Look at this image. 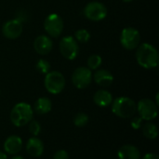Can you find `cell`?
<instances>
[{
	"instance_id": "cell-21",
	"label": "cell",
	"mask_w": 159,
	"mask_h": 159,
	"mask_svg": "<svg viewBox=\"0 0 159 159\" xmlns=\"http://www.w3.org/2000/svg\"><path fill=\"white\" fill-rule=\"evenodd\" d=\"M89 123V116L84 112H79L74 117V124L77 127H84Z\"/></svg>"
},
{
	"instance_id": "cell-27",
	"label": "cell",
	"mask_w": 159,
	"mask_h": 159,
	"mask_svg": "<svg viewBox=\"0 0 159 159\" xmlns=\"http://www.w3.org/2000/svg\"><path fill=\"white\" fill-rule=\"evenodd\" d=\"M142 159H159V157L155 153H147Z\"/></svg>"
},
{
	"instance_id": "cell-16",
	"label": "cell",
	"mask_w": 159,
	"mask_h": 159,
	"mask_svg": "<svg viewBox=\"0 0 159 159\" xmlns=\"http://www.w3.org/2000/svg\"><path fill=\"white\" fill-rule=\"evenodd\" d=\"M93 101L97 106H99L101 108H105L112 104L113 96L107 90H99L94 94Z\"/></svg>"
},
{
	"instance_id": "cell-3",
	"label": "cell",
	"mask_w": 159,
	"mask_h": 159,
	"mask_svg": "<svg viewBox=\"0 0 159 159\" xmlns=\"http://www.w3.org/2000/svg\"><path fill=\"white\" fill-rule=\"evenodd\" d=\"M112 112L115 115L128 119L132 117L137 112V104L128 97H119L112 102Z\"/></svg>"
},
{
	"instance_id": "cell-19",
	"label": "cell",
	"mask_w": 159,
	"mask_h": 159,
	"mask_svg": "<svg viewBox=\"0 0 159 159\" xmlns=\"http://www.w3.org/2000/svg\"><path fill=\"white\" fill-rule=\"evenodd\" d=\"M143 127V136L148 139V140H156L158 136V129L157 127L154 124V123H146L143 126H142Z\"/></svg>"
},
{
	"instance_id": "cell-8",
	"label": "cell",
	"mask_w": 159,
	"mask_h": 159,
	"mask_svg": "<svg viewBox=\"0 0 159 159\" xmlns=\"http://www.w3.org/2000/svg\"><path fill=\"white\" fill-rule=\"evenodd\" d=\"M45 31L52 37H58L63 30V21L56 13L49 14L44 22Z\"/></svg>"
},
{
	"instance_id": "cell-30",
	"label": "cell",
	"mask_w": 159,
	"mask_h": 159,
	"mask_svg": "<svg viewBox=\"0 0 159 159\" xmlns=\"http://www.w3.org/2000/svg\"><path fill=\"white\" fill-rule=\"evenodd\" d=\"M125 3H130V2H132L133 0H123Z\"/></svg>"
},
{
	"instance_id": "cell-24",
	"label": "cell",
	"mask_w": 159,
	"mask_h": 159,
	"mask_svg": "<svg viewBox=\"0 0 159 159\" xmlns=\"http://www.w3.org/2000/svg\"><path fill=\"white\" fill-rule=\"evenodd\" d=\"M28 124H29V131H30V133L34 137L38 136L40 134V132H41V125L39 124V122H37L36 120L32 119Z\"/></svg>"
},
{
	"instance_id": "cell-28",
	"label": "cell",
	"mask_w": 159,
	"mask_h": 159,
	"mask_svg": "<svg viewBox=\"0 0 159 159\" xmlns=\"http://www.w3.org/2000/svg\"><path fill=\"white\" fill-rule=\"evenodd\" d=\"M0 159H7V156L5 153L0 151Z\"/></svg>"
},
{
	"instance_id": "cell-6",
	"label": "cell",
	"mask_w": 159,
	"mask_h": 159,
	"mask_svg": "<svg viewBox=\"0 0 159 159\" xmlns=\"http://www.w3.org/2000/svg\"><path fill=\"white\" fill-rule=\"evenodd\" d=\"M141 35L140 32L133 27H126L122 30L120 36V42L127 50H134L140 45Z\"/></svg>"
},
{
	"instance_id": "cell-11",
	"label": "cell",
	"mask_w": 159,
	"mask_h": 159,
	"mask_svg": "<svg viewBox=\"0 0 159 159\" xmlns=\"http://www.w3.org/2000/svg\"><path fill=\"white\" fill-rule=\"evenodd\" d=\"M2 33L8 39H16L22 33V22L17 19L9 20L3 25Z\"/></svg>"
},
{
	"instance_id": "cell-25",
	"label": "cell",
	"mask_w": 159,
	"mask_h": 159,
	"mask_svg": "<svg viewBox=\"0 0 159 159\" xmlns=\"http://www.w3.org/2000/svg\"><path fill=\"white\" fill-rule=\"evenodd\" d=\"M143 119L140 117V116H136V117H134L132 120H131V122H130V125H131V127L133 128V129H140L141 127H142V126H143Z\"/></svg>"
},
{
	"instance_id": "cell-22",
	"label": "cell",
	"mask_w": 159,
	"mask_h": 159,
	"mask_svg": "<svg viewBox=\"0 0 159 159\" xmlns=\"http://www.w3.org/2000/svg\"><path fill=\"white\" fill-rule=\"evenodd\" d=\"M75 38L76 41H79L81 43H86L90 38V34L86 29H79L75 34Z\"/></svg>"
},
{
	"instance_id": "cell-7",
	"label": "cell",
	"mask_w": 159,
	"mask_h": 159,
	"mask_svg": "<svg viewBox=\"0 0 159 159\" xmlns=\"http://www.w3.org/2000/svg\"><path fill=\"white\" fill-rule=\"evenodd\" d=\"M60 52L65 59H75L79 52V47L75 38L70 36L62 37L60 41Z\"/></svg>"
},
{
	"instance_id": "cell-10",
	"label": "cell",
	"mask_w": 159,
	"mask_h": 159,
	"mask_svg": "<svg viewBox=\"0 0 159 159\" xmlns=\"http://www.w3.org/2000/svg\"><path fill=\"white\" fill-rule=\"evenodd\" d=\"M85 16L93 22H99L103 20L107 15V7L100 2H90L84 9Z\"/></svg>"
},
{
	"instance_id": "cell-13",
	"label": "cell",
	"mask_w": 159,
	"mask_h": 159,
	"mask_svg": "<svg viewBox=\"0 0 159 159\" xmlns=\"http://www.w3.org/2000/svg\"><path fill=\"white\" fill-rule=\"evenodd\" d=\"M22 148V141L19 136L11 135L4 142V150L7 155H17Z\"/></svg>"
},
{
	"instance_id": "cell-12",
	"label": "cell",
	"mask_w": 159,
	"mask_h": 159,
	"mask_svg": "<svg viewBox=\"0 0 159 159\" xmlns=\"http://www.w3.org/2000/svg\"><path fill=\"white\" fill-rule=\"evenodd\" d=\"M53 47L52 40L45 35L38 36L34 41V48L35 52L41 55H46L50 52Z\"/></svg>"
},
{
	"instance_id": "cell-4",
	"label": "cell",
	"mask_w": 159,
	"mask_h": 159,
	"mask_svg": "<svg viewBox=\"0 0 159 159\" xmlns=\"http://www.w3.org/2000/svg\"><path fill=\"white\" fill-rule=\"evenodd\" d=\"M44 84L48 93L52 95H58L65 87V79L61 72L51 71L46 74Z\"/></svg>"
},
{
	"instance_id": "cell-17",
	"label": "cell",
	"mask_w": 159,
	"mask_h": 159,
	"mask_svg": "<svg viewBox=\"0 0 159 159\" xmlns=\"http://www.w3.org/2000/svg\"><path fill=\"white\" fill-rule=\"evenodd\" d=\"M94 81L98 85L107 87L113 83L114 77L112 73L106 69H98L94 74Z\"/></svg>"
},
{
	"instance_id": "cell-9",
	"label": "cell",
	"mask_w": 159,
	"mask_h": 159,
	"mask_svg": "<svg viewBox=\"0 0 159 159\" xmlns=\"http://www.w3.org/2000/svg\"><path fill=\"white\" fill-rule=\"evenodd\" d=\"M92 81V72L89 67H77L72 75V82L78 89L87 88Z\"/></svg>"
},
{
	"instance_id": "cell-14",
	"label": "cell",
	"mask_w": 159,
	"mask_h": 159,
	"mask_svg": "<svg viewBox=\"0 0 159 159\" xmlns=\"http://www.w3.org/2000/svg\"><path fill=\"white\" fill-rule=\"evenodd\" d=\"M26 152L28 155L34 157H39L44 153V144L40 139L37 137H32L30 138L26 142Z\"/></svg>"
},
{
	"instance_id": "cell-1",
	"label": "cell",
	"mask_w": 159,
	"mask_h": 159,
	"mask_svg": "<svg viewBox=\"0 0 159 159\" xmlns=\"http://www.w3.org/2000/svg\"><path fill=\"white\" fill-rule=\"evenodd\" d=\"M136 58L138 64L143 68L150 69L158 66V52L149 43H143L137 47Z\"/></svg>"
},
{
	"instance_id": "cell-23",
	"label": "cell",
	"mask_w": 159,
	"mask_h": 159,
	"mask_svg": "<svg viewBox=\"0 0 159 159\" xmlns=\"http://www.w3.org/2000/svg\"><path fill=\"white\" fill-rule=\"evenodd\" d=\"M35 68L42 74H47L50 70V64L45 59H39L35 65Z\"/></svg>"
},
{
	"instance_id": "cell-2",
	"label": "cell",
	"mask_w": 159,
	"mask_h": 159,
	"mask_svg": "<svg viewBox=\"0 0 159 159\" xmlns=\"http://www.w3.org/2000/svg\"><path fill=\"white\" fill-rule=\"evenodd\" d=\"M34 112L32 106L25 102L16 104L10 112V121L18 127H24L33 119Z\"/></svg>"
},
{
	"instance_id": "cell-26",
	"label": "cell",
	"mask_w": 159,
	"mask_h": 159,
	"mask_svg": "<svg viewBox=\"0 0 159 159\" xmlns=\"http://www.w3.org/2000/svg\"><path fill=\"white\" fill-rule=\"evenodd\" d=\"M53 159H69V155L65 150H59L54 154Z\"/></svg>"
},
{
	"instance_id": "cell-18",
	"label": "cell",
	"mask_w": 159,
	"mask_h": 159,
	"mask_svg": "<svg viewBox=\"0 0 159 159\" xmlns=\"http://www.w3.org/2000/svg\"><path fill=\"white\" fill-rule=\"evenodd\" d=\"M52 109V103L48 97H40L38 98L34 105V110L38 114H46L48 113Z\"/></svg>"
},
{
	"instance_id": "cell-20",
	"label": "cell",
	"mask_w": 159,
	"mask_h": 159,
	"mask_svg": "<svg viewBox=\"0 0 159 159\" xmlns=\"http://www.w3.org/2000/svg\"><path fill=\"white\" fill-rule=\"evenodd\" d=\"M102 57L98 54H92L88 59V67L90 70H96L98 69L102 65Z\"/></svg>"
},
{
	"instance_id": "cell-5",
	"label": "cell",
	"mask_w": 159,
	"mask_h": 159,
	"mask_svg": "<svg viewBox=\"0 0 159 159\" xmlns=\"http://www.w3.org/2000/svg\"><path fill=\"white\" fill-rule=\"evenodd\" d=\"M156 102L149 98H143L137 104V112L139 116L145 121H152L157 118L158 109Z\"/></svg>"
},
{
	"instance_id": "cell-15",
	"label": "cell",
	"mask_w": 159,
	"mask_h": 159,
	"mask_svg": "<svg viewBox=\"0 0 159 159\" xmlns=\"http://www.w3.org/2000/svg\"><path fill=\"white\" fill-rule=\"evenodd\" d=\"M119 159H141L140 150L132 144H125L117 151Z\"/></svg>"
},
{
	"instance_id": "cell-29",
	"label": "cell",
	"mask_w": 159,
	"mask_h": 159,
	"mask_svg": "<svg viewBox=\"0 0 159 159\" xmlns=\"http://www.w3.org/2000/svg\"><path fill=\"white\" fill-rule=\"evenodd\" d=\"M10 159H24V157H21V156H16V155H14V157H11Z\"/></svg>"
}]
</instances>
